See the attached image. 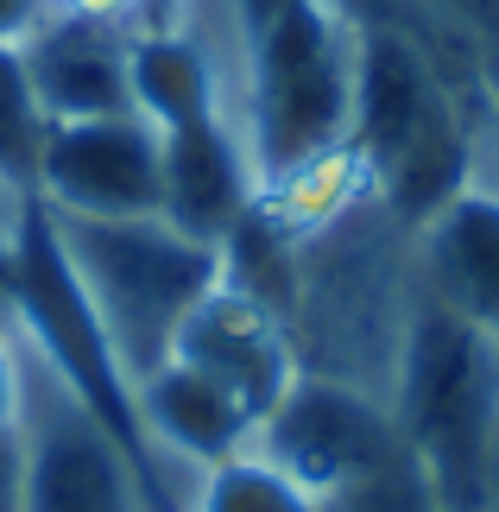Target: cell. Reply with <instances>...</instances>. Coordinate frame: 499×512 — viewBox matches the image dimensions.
Here are the masks:
<instances>
[{"mask_svg": "<svg viewBox=\"0 0 499 512\" xmlns=\"http://www.w3.org/2000/svg\"><path fill=\"white\" fill-rule=\"evenodd\" d=\"M354 114V26L335 0H297L247 45L241 127L259 184L348 140Z\"/></svg>", "mask_w": 499, "mask_h": 512, "instance_id": "3957f363", "label": "cell"}, {"mask_svg": "<svg viewBox=\"0 0 499 512\" xmlns=\"http://www.w3.org/2000/svg\"><path fill=\"white\" fill-rule=\"evenodd\" d=\"M190 512H329V506L310 487H297L278 462H266L259 449H241V456L203 468Z\"/></svg>", "mask_w": 499, "mask_h": 512, "instance_id": "4fadbf2b", "label": "cell"}, {"mask_svg": "<svg viewBox=\"0 0 499 512\" xmlns=\"http://www.w3.org/2000/svg\"><path fill=\"white\" fill-rule=\"evenodd\" d=\"M392 418L436 512H499V336L417 291Z\"/></svg>", "mask_w": 499, "mask_h": 512, "instance_id": "6da1fadb", "label": "cell"}, {"mask_svg": "<svg viewBox=\"0 0 499 512\" xmlns=\"http://www.w3.org/2000/svg\"><path fill=\"white\" fill-rule=\"evenodd\" d=\"M64 253L83 279L95 317H102L127 380L139 386L152 367L171 361V342L184 317L222 285V247L196 241L165 215H127V222H89V215H57Z\"/></svg>", "mask_w": 499, "mask_h": 512, "instance_id": "7a4b0ae2", "label": "cell"}, {"mask_svg": "<svg viewBox=\"0 0 499 512\" xmlns=\"http://www.w3.org/2000/svg\"><path fill=\"white\" fill-rule=\"evenodd\" d=\"M19 386H26V354H19V329H0V430L19 424Z\"/></svg>", "mask_w": 499, "mask_h": 512, "instance_id": "2e32d148", "label": "cell"}, {"mask_svg": "<svg viewBox=\"0 0 499 512\" xmlns=\"http://www.w3.org/2000/svg\"><path fill=\"white\" fill-rule=\"evenodd\" d=\"M247 449L278 462L323 506L405 462L392 399H379L367 386H348V380H329V373H297L285 386V399L259 418Z\"/></svg>", "mask_w": 499, "mask_h": 512, "instance_id": "5b68a950", "label": "cell"}, {"mask_svg": "<svg viewBox=\"0 0 499 512\" xmlns=\"http://www.w3.org/2000/svg\"><path fill=\"white\" fill-rule=\"evenodd\" d=\"M297 0H241V19H247V38L259 32V26H272L278 13H291Z\"/></svg>", "mask_w": 499, "mask_h": 512, "instance_id": "ffe728a7", "label": "cell"}, {"mask_svg": "<svg viewBox=\"0 0 499 512\" xmlns=\"http://www.w3.org/2000/svg\"><path fill=\"white\" fill-rule=\"evenodd\" d=\"M45 13H51V0H0V45H19Z\"/></svg>", "mask_w": 499, "mask_h": 512, "instance_id": "ac0fdd59", "label": "cell"}, {"mask_svg": "<svg viewBox=\"0 0 499 512\" xmlns=\"http://www.w3.org/2000/svg\"><path fill=\"white\" fill-rule=\"evenodd\" d=\"M133 108L158 133L209 121V114L234 121L222 76H215V64L203 57V45L190 32H133Z\"/></svg>", "mask_w": 499, "mask_h": 512, "instance_id": "7c38bea8", "label": "cell"}, {"mask_svg": "<svg viewBox=\"0 0 499 512\" xmlns=\"http://www.w3.org/2000/svg\"><path fill=\"white\" fill-rule=\"evenodd\" d=\"M133 392H139L146 443L165 456L171 475H184V481H203V468L241 456V449L253 443V430H259V418L234 399L228 386H215L209 373H196L184 361L152 367Z\"/></svg>", "mask_w": 499, "mask_h": 512, "instance_id": "30bf717a", "label": "cell"}, {"mask_svg": "<svg viewBox=\"0 0 499 512\" xmlns=\"http://www.w3.org/2000/svg\"><path fill=\"white\" fill-rule=\"evenodd\" d=\"M32 95L45 121H108V114H139L133 108V32L108 19H76V13H45L19 38Z\"/></svg>", "mask_w": 499, "mask_h": 512, "instance_id": "ba28073f", "label": "cell"}, {"mask_svg": "<svg viewBox=\"0 0 499 512\" xmlns=\"http://www.w3.org/2000/svg\"><path fill=\"white\" fill-rule=\"evenodd\" d=\"M19 209H26V190H13L7 177H0V241H13V228H19Z\"/></svg>", "mask_w": 499, "mask_h": 512, "instance_id": "7402d4cb", "label": "cell"}, {"mask_svg": "<svg viewBox=\"0 0 499 512\" xmlns=\"http://www.w3.org/2000/svg\"><path fill=\"white\" fill-rule=\"evenodd\" d=\"M19 456H26V512H158L139 462L121 437L57 380L19 336Z\"/></svg>", "mask_w": 499, "mask_h": 512, "instance_id": "277c9868", "label": "cell"}, {"mask_svg": "<svg viewBox=\"0 0 499 512\" xmlns=\"http://www.w3.org/2000/svg\"><path fill=\"white\" fill-rule=\"evenodd\" d=\"M32 196L57 215H89V222L165 215V140L146 114L51 121Z\"/></svg>", "mask_w": 499, "mask_h": 512, "instance_id": "8992f818", "label": "cell"}, {"mask_svg": "<svg viewBox=\"0 0 499 512\" xmlns=\"http://www.w3.org/2000/svg\"><path fill=\"white\" fill-rule=\"evenodd\" d=\"M158 140H165V222H177L196 241H222L259 196L247 133L209 114V121L158 133Z\"/></svg>", "mask_w": 499, "mask_h": 512, "instance_id": "8fae6325", "label": "cell"}, {"mask_svg": "<svg viewBox=\"0 0 499 512\" xmlns=\"http://www.w3.org/2000/svg\"><path fill=\"white\" fill-rule=\"evenodd\" d=\"M45 108L32 95V76H26V57L19 45H0V177L13 190L32 196V177H38V146H45Z\"/></svg>", "mask_w": 499, "mask_h": 512, "instance_id": "5bb4252c", "label": "cell"}, {"mask_svg": "<svg viewBox=\"0 0 499 512\" xmlns=\"http://www.w3.org/2000/svg\"><path fill=\"white\" fill-rule=\"evenodd\" d=\"M0 512H26V456H19V424L0 430Z\"/></svg>", "mask_w": 499, "mask_h": 512, "instance_id": "e0dca14e", "label": "cell"}, {"mask_svg": "<svg viewBox=\"0 0 499 512\" xmlns=\"http://www.w3.org/2000/svg\"><path fill=\"white\" fill-rule=\"evenodd\" d=\"M417 291L499 336V177H474L411 234Z\"/></svg>", "mask_w": 499, "mask_h": 512, "instance_id": "9c48e42d", "label": "cell"}, {"mask_svg": "<svg viewBox=\"0 0 499 512\" xmlns=\"http://www.w3.org/2000/svg\"><path fill=\"white\" fill-rule=\"evenodd\" d=\"M171 361H184L196 373H209L215 386H228L253 418L285 399V386L297 380V342H291V323L278 317L272 304H259L253 291L241 285H215L203 304L184 317L171 342Z\"/></svg>", "mask_w": 499, "mask_h": 512, "instance_id": "52a82bcc", "label": "cell"}, {"mask_svg": "<svg viewBox=\"0 0 499 512\" xmlns=\"http://www.w3.org/2000/svg\"><path fill=\"white\" fill-rule=\"evenodd\" d=\"M0 329H19L13 323V241H0Z\"/></svg>", "mask_w": 499, "mask_h": 512, "instance_id": "44dd1931", "label": "cell"}, {"mask_svg": "<svg viewBox=\"0 0 499 512\" xmlns=\"http://www.w3.org/2000/svg\"><path fill=\"white\" fill-rule=\"evenodd\" d=\"M436 7H443L455 26L474 38V45H481L493 83H499V0H436Z\"/></svg>", "mask_w": 499, "mask_h": 512, "instance_id": "9a60e30c", "label": "cell"}, {"mask_svg": "<svg viewBox=\"0 0 499 512\" xmlns=\"http://www.w3.org/2000/svg\"><path fill=\"white\" fill-rule=\"evenodd\" d=\"M51 13H76V19H108V26L133 32V0H51Z\"/></svg>", "mask_w": 499, "mask_h": 512, "instance_id": "d6986e66", "label": "cell"}]
</instances>
